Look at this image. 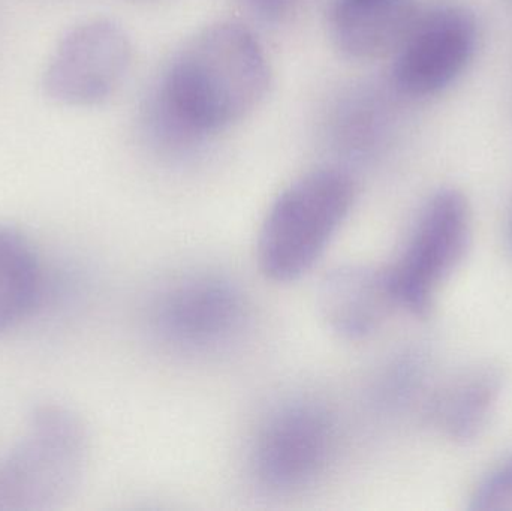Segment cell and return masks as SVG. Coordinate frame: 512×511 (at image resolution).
Here are the masks:
<instances>
[{
	"label": "cell",
	"mask_w": 512,
	"mask_h": 511,
	"mask_svg": "<svg viewBox=\"0 0 512 511\" xmlns=\"http://www.w3.org/2000/svg\"><path fill=\"white\" fill-rule=\"evenodd\" d=\"M511 239H512V219H511Z\"/></svg>",
	"instance_id": "cell-15"
},
{
	"label": "cell",
	"mask_w": 512,
	"mask_h": 511,
	"mask_svg": "<svg viewBox=\"0 0 512 511\" xmlns=\"http://www.w3.org/2000/svg\"><path fill=\"white\" fill-rule=\"evenodd\" d=\"M333 450L334 425L327 411L313 402H285L256 432L252 476L270 494H295L324 474Z\"/></svg>",
	"instance_id": "cell-6"
},
{
	"label": "cell",
	"mask_w": 512,
	"mask_h": 511,
	"mask_svg": "<svg viewBox=\"0 0 512 511\" xmlns=\"http://www.w3.org/2000/svg\"><path fill=\"white\" fill-rule=\"evenodd\" d=\"M131 63V42L110 20H90L69 30L45 69L48 96L60 104L89 107L110 98Z\"/></svg>",
	"instance_id": "cell-7"
},
{
	"label": "cell",
	"mask_w": 512,
	"mask_h": 511,
	"mask_svg": "<svg viewBox=\"0 0 512 511\" xmlns=\"http://www.w3.org/2000/svg\"><path fill=\"white\" fill-rule=\"evenodd\" d=\"M471 501L472 510H512V456L481 480Z\"/></svg>",
	"instance_id": "cell-13"
},
{
	"label": "cell",
	"mask_w": 512,
	"mask_h": 511,
	"mask_svg": "<svg viewBox=\"0 0 512 511\" xmlns=\"http://www.w3.org/2000/svg\"><path fill=\"white\" fill-rule=\"evenodd\" d=\"M355 200V182L340 168H319L271 204L258 236V263L271 281L309 272L339 233Z\"/></svg>",
	"instance_id": "cell-3"
},
{
	"label": "cell",
	"mask_w": 512,
	"mask_h": 511,
	"mask_svg": "<svg viewBox=\"0 0 512 511\" xmlns=\"http://www.w3.org/2000/svg\"><path fill=\"white\" fill-rule=\"evenodd\" d=\"M417 17L411 0H334L331 30L343 53L369 59L399 47Z\"/></svg>",
	"instance_id": "cell-10"
},
{
	"label": "cell",
	"mask_w": 512,
	"mask_h": 511,
	"mask_svg": "<svg viewBox=\"0 0 512 511\" xmlns=\"http://www.w3.org/2000/svg\"><path fill=\"white\" fill-rule=\"evenodd\" d=\"M270 84L254 33L236 23L207 27L179 51L149 105V128L183 152L248 116Z\"/></svg>",
	"instance_id": "cell-1"
},
{
	"label": "cell",
	"mask_w": 512,
	"mask_h": 511,
	"mask_svg": "<svg viewBox=\"0 0 512 511\" xmlns=\"http://www.w3.org/2000/svg\"><path fill=\"white\" fill-rule=\"evenodd\" d=\"M153 335L182 354H210L233 344L248 321L245 297L215 275H191L156 294L149 311Z\"/></svg>",
	"instance_id": "cell-5"
},
{
	"label": "cell",
	"mask_w": 512,
	"mask_h": 511,
	"mask_svg": "<svg viewBox=\"0 0 512 511\" xmlns=\"http://www.w3.org/2000/svg\"><path fill=\"white\" fill-rule=\"evenodd\" d=\"M44 270L33 243L0 224V336L30 317L41 302Z\"/></svg>",
	"instance_id": "cell-12"
},
{
	"label": "cell",
	"mask_w": 512,
	"mask_h": 511,
	"mask_svg": "<svg viewBox=\"0 0 512 511\" xmlns=\"http://www.w3.org/2000/svg\"><path fill=\"white\" fill-rule=\"evenodd\" d=\"M394 308L399 306L391 293L385 267H337L319 285L322 320L334 333L351 341L375 333Z\"/></svg>",
	"instance_id": "cell-9"
},
{
	"label": "cell",
	"mask_w": 512,
	"mask_h": 511,
	"mask_svg": "<svg viewBox=\"0 0 512 511\" xmlns=\"http://www.w3.org/2000/svg\"><path fill=\"white\" fill-rule=\"evenodd\" d=\"M472 242V212L456 189H442L421 207L394 263L385 267L399 308L429 314L442 285L459 269Z\"/></svg>",
	"instance_id": "cell-4"
},
{
	"label": "cell",
	"mask_w": 512,
	"mask_h": 511,
	"mask_svg": "<svg viewBox=\"0 0 512 511\" xmlns=\"http://www.w3.org/2000/svg\"><path fill=\"white\" fill-rule=\"evenodd\" d=\"M477 47V21L462 6L418 15L397 47L393 80L414 98L435 95L465 71Z\"/></svg>",
	"instance_id": "cell-8"
},
{
	"label": "cell",
	"mask_w": 512,
	"mask_h": 511,
	"mask_svg": "<svg viewBox=\"0 0 512 511\" xmlns=\"http://www.w3.org/2000/svg\"><path fill=\"white\" fill-rule=\"evenodd\" d=\"M504 390V374L493 363H477L460 371L433 405V419L445 437L469 443L480 437Z\"/></svg>",
	"instance_id": "cell-11"
},
{
	"label": "cell",
	"mask_w": 512,
	"mask_h": 511,
	"mask_svg": "<svg viewBox=\"0 0 512 511\" xmlns=\"http://www.w3.org/2000/svg\"><path fill=\"white\" fill-rule=\"evenodd\" d=\"M90 435L80 414L57 402L30 411L14 446L0 459V511H51L81 488Z\"/></svg>",
	"instance_id": "cell-2"
},
{
	"label": "cell",
	"mask_w": 512,
	"mask_h": 511,
	"mask_svg": "<svg viewBox=\"0 0 512 511\" xmlns=\"http://www.w3.org/2000/svg\"><path fill=\"white\" fill-rule=\"evenodd\" d=\"M297 0H248L258 17L265 21H279L294 8Z\"/></svg>",
	"instance_id": "cell-14"
}]
</instances>
